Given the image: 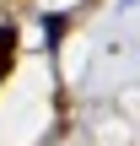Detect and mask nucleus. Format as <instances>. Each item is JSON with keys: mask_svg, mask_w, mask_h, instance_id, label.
<instances>
[{"mask_svg": "<svg viewBox=\"0 0 140 146\" xmlns=\"http://www.w3.org/2000/svg\"><path fill=\"white\" fill-rule=\"evenodd\" d=\"M11 54H16V27H11V22H0V76H5Z\"/></svg>", "mask_w": 140, "mask_h": 146, "instance_id": "obj_1", "label": "nucleus"}]
</instances>
